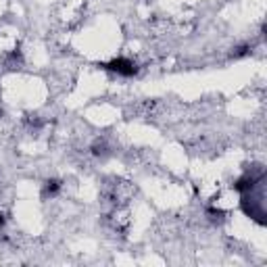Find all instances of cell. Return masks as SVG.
Instances as JSON below:
<instances>
[{"mask_svg":"<svg viewBox=\"0 0 267 267\" xmlns=\"http://www.w3.org/2000/svg\"><path fill=\"white\" fill-rule=\"evenodd\" d=\"M5 226V217H3V213H0V228Z\"/></svg>","mask_w":267,"mask_h":267,"instance_id":"4","label":"cell"},{"mask_svg":"<svg viewBox=\"0 0 267 267\" xmlns=\"http://www.w3.org/2000/svg\"><path fill=\"white\" fill-rule=\"evenodd\" d=\"M59 190H61V182H59V180H48V182L44 184V192H42V196H44V198L55 196Z\"/></svg>","mask_w":267,"mask_h":267,"instance_id":"2","label":"cell"},{"mask_svg":"<svg viewBox=\"0 0 267 267\" xmlns=\"http://www.w3.org/2000/svg\"><path fill=\"white\" fill-rule=\"evenodd\" d=\"M244 55H248V46H240L238 53H234V57H244Z\"/></svg>","mask_w":267,"mask_h":267,"instance_id":"3","label":"cell"},{"mask_svg":"<svg viewBox=\"0 0 267 267\" xmlns=\"http://www.w3.org/2000/svg\"><path fill=\"white\" fill-rule=\"evenodd\" d=\"M103 67L109 69V71H115L117 75H123V77H129V75H134L138 71L136 63L129 61V59H113L111 63H105Z\"/></svg>","mask_w":267,"mask_h":267,"instance_id":"1","label":"cell"}]
</instances>
